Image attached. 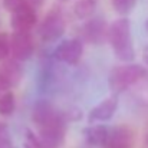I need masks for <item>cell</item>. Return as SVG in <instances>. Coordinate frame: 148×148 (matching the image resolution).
Returning a JSON list of instances; mask_svg holds the SVG:
<instances>
[{"label": "cell", "instance_id": "7", "mask_svg": "<svg viewBox=\"0 0 148 148\" xmlns=\"http://www.w3.org/2000/svg\"><path fill=\"white\" fill-rule=\"evenodd\" d=\"M10 53L19 62L30 59L33 55V39L30 32H13L10 36Z\"/></svg>", "mask_w": 148, "mask_h": 148}, {"label": "cell", "instance_id": "27", "mask_svg": "<svg viewBox=\"0 0 148 148\" xmlns=\"http://www.w3.org/2000/svg\"><path fill=\"white\" fill-rule=\"evenodd\" d=\"M60 1H63V3H66V1H71V0H60Z\"/></svg>", "mask_w": 148, "mask_h": 148}, {"label": "cell", "instance_id": "17", "mask_svg": "<svg viewBox=\"0 0 148 148\" xmlns=\"http://www.w3.org/2000/svg\"><path fill=\"white\" fill-rule=\"evenodd\" d=\"M10 55V36L6 32H0V62L6 60Z\"/></svg>", "mask_w": 148, "mask_h": 148}, {"label": "cell", "instance_id": "3", "mask_svg": "<svg viewBox=\"0 0 148 148\" xmlns=\"http://www.w3.org/2000/svg\"><path fill=\"white\" fill-rule=\"evenodd\" d=\"M65 29H66V22H65L63 13L60 12V9L55 7L46 13V16L40 22L38 27V33L43 42L49 43V42L58 40L65 33Z\"/></svg>", "mask_w": 148, "mask_h": 148}, {"label": "cell", "instance_id": "21", "mask_svg": "<svg viewBox=\"0 0 148 148\" xmlns=\"http://www.w3.org/2000/svg\"><path fill=\"white\" fill-rule=\"evenodd\" d=\"M23 6H29L27 4V0H3V7L7 10V12H14Z\"/></svg>", "mask_w": 148, "mask_h": 148}, {"label": "cell", "instance_id": "24", "mask_svg": "<svg viewBox=\"0 0 148 148\" xmlns=\"http://www.w3.org/2000/svg\"><path fill=\"white\" fill-rule=\"evenodd\" d=\"M143 59H144V62H145V65L148 66V45L143 49Z\"/></svg>", "mask_w": 148, "mask_h": 148}, {"label": "cell", "instance_id": "13", "mask_svg": "<svg viewBox=\"0 0 148 148\" xmlns=\"http://www.w3.org/2000/svg\"><path fill=\"white\" fill-rule=\"evenodd\" d=\"M84 135H85V140L88 141V144H91L94 147H103V144L106 143L108 135H109V128L102 124L89 125L84 130Z\"/></svg>", "mask_w": 148, "mask_h": 148}, {"label": "cell", "instance_id": "9", "mask_svg": "<svg viewBox=\"0 0 148 148\" xmlns=\"http://www.w3.org/2000/svg\"><path fill=\"white\" fill-rule=\"evenodd\" d=\"M106 30L108 25L102 17H89V20L85 22L84 26L81 27L82 38L91 45H101L102 42H105Z\"/></svg>", "mask_w": 148, "mask_h": 148}, {"label": "cell", "instance_id": "25", "mask_svg": "<svg viewBox=\"0 0 148 148\" xmlns=\"http://www.w3.org/2000/svg\"><path fill=\"white\" fill-rule=\"evenodd\" d=\"M145 141H147V145H148V131H147V135H145Z\"/></svg>", "mask_w": 148, "mask_h": 148}, {"label": "cell", "instance_id": "15", "mask_svg": "<svg viewBox=\"0 0 148 148\" xmlns=\"http://www.w3.org/2000/svg\"><path fill=\"white\" fill-rule=\"evenodd\" d=\"M16 109V99L13 92L6 91L0 95V115L1 116H10Z\"/></svg>", "mask_w": 148, "mask_h": 148}, {"label": "cell", "instance_id": "6", "mask_svg": "<svg viewBox=\"0 0 148 148\" xmlns=\"http://www.w3.org/2000/svg\"><path fill=\"white\" fill-rule=\"evenodd\" d=\"M84 53V43L81 39H66L60 42L56 49L53 50V59L68 63V65H76Z\"/></svg>", "mask_w": 148, "mask_h": 148}, {"label": "cell", "instance_id": "12", "mask_svg": "<svg viewBox=\"0 0 148 148\" xmlns=\"http://www.w3.org/2000/svg\"><path fill=\"white\" fill-rule=\"evenodd\" d=\"M118 109V95H111L103 101H101L98 105H95L89 114H88V121L91 124H99V122H105L109 121L114 114Z\"/></svg>", "mask_w": 148, "mask_h": 148}, {"label": "cell", "instance_id": "8", "mask_svg": "<svg viewBox=\"0 0 148 148\" xmlns=\"http://www.w3.org/2000/svg\"><path fill=\"white\" fill-rule=\"evenodd\" d=\"M23 78V69L16 59H6L0 66V86L9 91L20 84Z\"/></svg>", "mask_w": 148, "mask_h": 148}, {"label": "cell", "instance_id": "10", "mask_svg": "<svg viewBox=\"0 0 148 148\" xmlns=\"http://www.w3.org/2000/svg\"><path fill=\"white\" fill-rule=\"evenodd\" d=\"M135 132L128 125H119L109 130V135L103 148H134Z\"/></svg>", "mask_w": 148, "mask_h": 148}, {"label": "cell", "instance_id": "14", "mask_svg": "<svg viewBox=\"0 0 148 148\" xmlns=\"http://www.w3.org/2000/svg\"><path fill=\"white\" fill-rule=\"evenodd\" d=\"M97 10V0H78L73 6V14L81 19H89Z\"/></svg>", "mask_w": 148, "mask_h": 148}, {"label": "cell", "instance_id": "23", "mask_svg": "<svg viewBox=\"0 0 148 148\" xmlns=\"http://www.w3.org/2000/svg\"><path fill=\"white\" fill-rule=\"evenodd\" d=\"M43 3H45V0H27V4L32 6L33 9H38V7L43 6Z\"/></svg>", "mask_w": 148, "mask_h": 148}, {"label": "cell", "instance_id": "4", "mask_svg": "<svg viewBox=\"0 0 148 148\" xmlns=\"http://www.w3.org/2000/svg\"><path fill=\"white\" fill-rule=\"evenodd\" d=\"M32 119L38 128L50 125V124H56V122H66L62 115V111L58 109L53 103H50L46 99H39L35 103Z\"/></svg>", "mask_w": 148, "mask_h": 148}, {"label": "cell", "instance_id": "26", "mask_svg": "<svg viewBox=\"0 0 148 148\" xmlns=\"http://www.w3.org/2000/svg\"><path fill=\"white\" fill-rule=\"evenodd\" d=\"M145 29H147V32H148V20L145 22Z\"/></svg>", "mask_w": 148, "mask_h": 148}, {"label": "cell", "instance_id": "19", "mask_svg": "<svg viewBox=\"0 0 148 148\" xmlns=\"http://www.w3.org/2000/svg\"><path fill=\"white\" fill-rule=\"evenodd\" d=\"M62 115H63V118H65L66 122H71V121H79L84 114H82V111H81L79 108L71 106V108L63 109V111H62Z\"/></svg>", "mask_w": 148, "mask_h": 148}, {"label": "cell", "instance_id": "18", "mask_svg": "<svg viewBox=\"0 0 148 148\" xmlns=\"http://www.w3.org/2000/svg\"><path fill=\"white\" fill-rule=\"evenodd\" d=\"M134 86H137L138 99H140L143 103H147L148 105V79H147V76L143 78L140 82H137Z\"/></svg>", "mask_w": 148, "mask_h": 148}, {"label": "cell", "instance_id": "5", "mask_svg": "<svg viewBox=\"0 0 148 148\" xmlns=\"http://www.w3.org/2000/svg\"><path fill=\"white\" fill-rule=\"evenodd\" d=\"M66 122H56L39 128V148H60L65 143Z\"/></svg>", "mask_w": 148, "mask_h": 148}, {"label": "cell", "instance_id": "1", "mask_svg": "<svg viewBox=\"0 0 148 148\" xmlns=\"http://www.w3.org/2000/svg\"><path fill=\"white\" fill-rule=\"evenodd\" d=\"M106 40L109 42L115 56L122 62H132L135 50L131 38V23L127 17H119L108 26Z\"/></svg>", "mask_w": 148, "mask_h": 148}, {"label": "cell", "instance_id": "20", "mask_svg": "<svg viewBox=\"0 0 148 148\" xmlns=\"http://www.w3.org/2000/svg\"><path fill=\"white\" fill-rule=\"evenodd\" d=\"M12 147V141H10V134H9V128L0 122V148H10Z\"/></svg>", "mask_w": 148, "mask_h": 148}, {"label": "cell", "instance_id": "11", "mask_svg": "<svg viewBox=\"0 0 148 148\" xmlns=\"http://www.w3.org/2000/svg\"><path fill=\"white\" fill-rule=\"evenodd\" d=\"M38 23L36 9L32 6H23L14 12H12L10 25L13 32H30V29Z\"/></svg>", "mask_w": 148, "mask_h": 148}, {"label": "cell", "instance_id": "22", "mask_svg": "<svg viewBox=\"0 0 148 148\" xmlns=\"http://www.w3.org/2000/svg\"><path fill=\"white\" fill-rule=\"evenodd\" d=\"M25 148H39L38 143V135H35L30 130H26V137H25Z\"/></svg>", "mask_w": 148, "mask_h": 148}, {"label": "cell", "instance_id": "2", "mask_svg": "<svg viewBox=\"0 0 148 148\" xmlns=\"http://www.w3.org/2000/svg\"><path fill=\"white\" fill-rule=\"evenodd\" d=\"M147 76V71L144 66L138 63H130L127 62L125 65L115 66L108 78L109 89L112 95H119L134 86L137 82H140L143 78Z\"/></svg>", "mask_w": 148, "mask_h": 148}, {"label": "cell", "instance_id": "16", "mask_svg": "<svg viewBox=\"0 0 148 148\" xmlns=\"http://www.w3.org/2000/svg\"><path fill=\"white\" fill-rule=\"evenodd\" d=\"M137 4V0H112V6L115 12L121 16L130 14Z\"/></svg>", "mask_w": 148, "mask_h": 148}]
</instances>
